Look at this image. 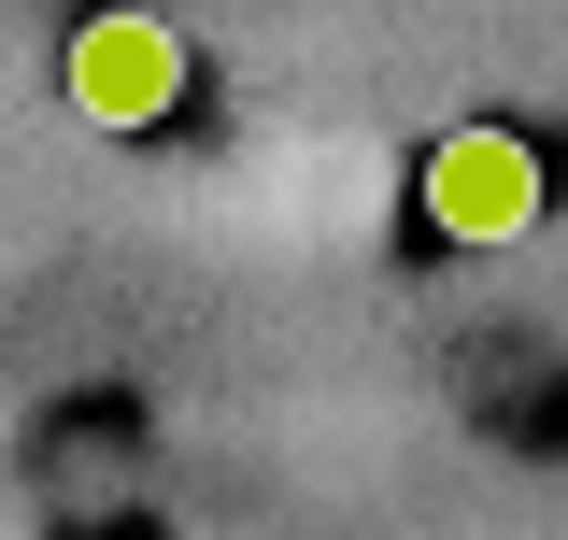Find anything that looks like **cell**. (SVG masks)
<instances>
[{"instance_id": "cell-1", "label": "cell", "mask_w": 568, "mask_h": 540, "mask_svg": "<svg viewBox=\"0 0 568 540\" xmlns=\"http://www.w3.org/2000/svg\"><path fill=\"white\" fill-rule=\"evenodd\" d=\"M540 186H555V171H540L526 129H484V114H469L455 142H426V228H440V242H526V228H540Z\"/></svg>"}, {"instance_id": "cell-2", "label": "cell", "mask_w": 568, "mask_h": 540, "mask_svg": "<svg viewBox=\"0 0 568 540\" xmlns=\"http://www.w3.org/2000/svg\"><path fill=\"white\" fill-rule=\"evenodd\" d=\"M171 100H185V29H156V14H85L71 29V114L156 129Z\"/></svg>"}]
</instances>
